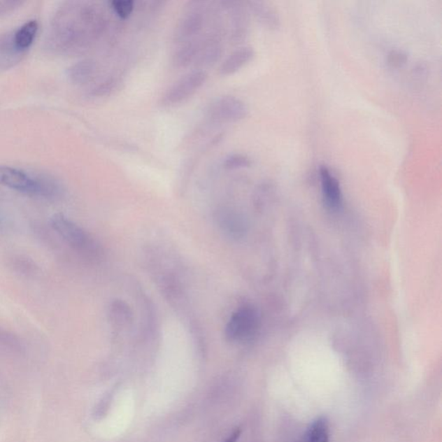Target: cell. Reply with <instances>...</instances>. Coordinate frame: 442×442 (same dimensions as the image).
<instances>
[{
  "label": "cell",
  "mask_w": 442,
  "mask_h": 442,
  "mask_svg": "<svg viewBox=\"0 0 442 442\" xmlns=\"http://www.w3.org/2000/svg\"><path fill=\"white\" fill-rule=\"evenodd\" d=\"M105 13L97 3L68 2L55 15L50 39L62 52H77L97 39L106 25Z\"/></svg>",
  "instance_id": "1"
},
{
  "label": "cell",
  "mask_w": 442,
  "mask_h": 442,
  "mask_svg": "<svg viewBox=\"0 0 442 442\" xmlns=\"http://www.w3.org/2000/svg\"><path fill=\"white\" fill-rule=\"evenodd\" d=\"M0 185L32 197H50L58 192L53 180L5 165H0Z\"/></svg>",
  "instance_id": "2"
},
{
  "label": "cell",
  "mask_w": 442,
  "mask_h": 442,
  "mask_svg": "<svg viewBox=\"0 0 442 442\" xmlns=\"http://www.w3.org/2000/svg\"><path fill=\"white\" fill-rule=\"evenodd\" d=\"M50 224L60 237L76 252L88 257L97 255L99 248L93 238L62 213H55L50 220Z\"/></svg>",
  "instance_id": "3"
},
{
  "label": "cell",
  "mask_w": 442,
  "mask_h": 442,
  "mask_svg": "<svg viewBox=\"0 0 442 442\" xmlns=\"http://www.w3.org/2000/svg\"><path fill=\"white\" fill-rule=\"evenodd\" d=\"M259 327L260 318L257 309L252 306H243L234 313L227 323V340L233 342H248L259 333Z\"/></svg>",
  "instance_id": "4"
},
{
  "label": "cell",
  "mask_w": 442,
  "mask_h": 442,
  "mask_svg": "<svg viewBox=\"0 0 442 442\" xmlns=\"http://www.w3.org/2000/svg\"><path fill=\"white\" fill-rule=\"evenodd\" d=\"M207 79L208 73L204 70L187 73L165 92L161 98L160 104L163 106H174L185 101L204 86Z\"/></svg>",
  "instance_id": "5"
},
{
  "label": "cell",
  "mask_w": 442,
  "mask_h": 442,
  "mask_svg": "<svg viewBox=\"0 0 442 442\" xmlns=\"http://www.w3.org/2000/svg\"><path fill=\"white\" fill-rule=\"evenodd\" d=\"M248 108L242 99L226 95L216 99L208 109V116L213 122L234 123L244 120Z\"/></svg>",
  "instance_id": "6"
},
{
  "label": "cell",
  "mask_w": 442,
  "mask_h": 442,
  "mask_svg": "<svg viewBox=\"0 0 442 442\" xmlns=\"http://www.w3.org/2000/svg\"><path fill=\"white\" fill-rule=\"evenodd\" d=\"M201 5V2L191 3L189 10L180 17L173 35L176 43L180 45L197 38L200 35L206 20L205 10Z\"/></svg>",
  "instance_id": "7"
},
{
  "label": "cell",
  "mask_w": 442,
  "mask_h": 442,
  "mask_svg": "<svg viewBox=\"0 0 442 442\" xmlns=\"http://www.w3.org/2000/svg\"><path fill=\"white\" fill-rule=\"evenodd\" d=\"M222 7L230 21V36L234 43L244 41L249 31L248 12L241 2L223 1Z\"/></svg>",
  "instance_id": "8"
},
{
  "label": "cell",
  "mask_w": 442,
  "mask_h": 442,
  "mask_svg": "<svg viewBox=\"0 0 442 442\" xmlns=\"http://www.w3.org/2000/svg\"><path fill=\"white\" fill-rule=\"evenodd\" d=\"M319 173L324 204L327 208L337 211L343 201L340 182L326 166H322Z\"/></svg>",
  "instance_id": "9"
},
{
  "label": "cell",
  "mask_w": 442,
  "mask_h": 442,
  "mask_svg": "<svg viewBox=\"0 0 442 442\" xmlns=\"http://www.w3.org/2000/svg\"><path fill=\"white\" fill-rule=\"evenodd\" d=\"M223 53V47L217 33H210L201 38L200 49L194 65L199 68L209 67L220 60Z\"/></svg>",
  "instance_id": "10"
},
{
  "label": "cell",
  "mask_w": 442,
  "mask_h": 442,
  "mask_svg": "<svg viewBox=\"0 0 442 442\" xmlns=\"http://www.w3.org/2000/svg\"><path fill=\"white\" fill-rule=\"evenodd\" d=\"M217 223L221 231L231 238L241 237L245 231V223L243 217L234 210L223 208L217 213Z\"/></svg>",
  "instance_id": "11"
},
{
  "label": "cell",
  "mask_w": 442,
  "mask_h": 442,
  "mask_svg": "<svg viewBox=\"0 0 442 442\" xmlns=\"http://www.w3.org/2000/svg\"><path fill=\"white\" fill-rule=\"evenodd\" d=\"M255 57V50L250 46H242L234 50L220 65V75L227 76L234 75Z\"/></svg>",
  "instance_id": "12"
},
{
  "label": "cell",
  "mask_w": 442,
  "mask_h": 442,
  "mask_svg": "<svg viewBox=\"0 0 442 442\" xmlns=\"http://www.w3.org/2000/svg\"><path fill=\"white\" fill-rule=\"evenodd\" d=\"M248 8L264 27L269 29H276L279 27L280 20L278 13L268 3L252 0L248 3Z\"/></svg>",
  "instance_id": "13"
},
{
  "label": "cell",
  "mask_w": 442,
  "mask_h": 442,
  "mask_svg": "<svg viewBox=\"0 0 442 442\" xmlns=\"http://www.w3.org/2000/svg\"><path fill=\"white\" fill-rule=\"evenodd\" d=\"M201 38L191 40L190 42L180 44L178 50L173 55V64L178 68L189 67L197 61L199 49H200Z\"/></svg>",
  "instance_id": "14"
},
{
  "label": "cell",
  "mask_w": 442,
  "mask_h": 442,
  "mask_svg": "<svg viewBox=\"0 0 442 442\" xmlns=\"http://www.w3.org/2000/svg\"><path fill=\"white\" fill-rule=\"evenodd\" d=\"M24 55L15 45L13 33L0 36V69L12 67Z\"/></svg>",
  "instance_id": "15"
},
{
  "label": "cell",
  "mask_w": 442,
  "mask_h": 442,
  "mask_svg": "<svg viewBox=\"0 0 442 442\" xmlns=\"http://www.w3.org/2000/svg\"><path fill=\"white\" fill-rule=\"evenodd\" d=\"M38 24L36 20H29L16 31L13 32V41L15 45L21 52L25 53L34 42L36 34H38Z\"/></svg>",
  "instance_id": "16"
},
{
  "label": "cell",
  "mask_w": 442,
  "mask_h": 442,
  "mask_svg": "<svg viewBox=\"0 0 442 442\" xmlns=\"http://www.w3.org/2000/svg\"><path fill=\"white\" fill-rule=\"evenodd\" d=\"M97 72V62L92 60H83L77 62L69 69V77L73 83L86 84L94 78Z\"/></svg>",
  "instance_id": "17"
},
{
  "label": "cell",
  "mask_w": 442,
  "mask_h": 442,
  "mask_svg": "<svg viewBox=\"0 0 442 442\" xmlns=\"http://www.w3.org/2000/svg\"><path fill=\"white\" fill-rule=\"evenodd\" d=\"M308 442H330L329 420L322 416L312 423L308 432Z\"/></svg>",
  "instance_id": "18"
},
{
  "label": "cell",
  "mask_w": 442,
  "mask_h": 442,
  "mask_svg": "<svg viewBox=\"0 0 442 442\" xmlns=\"http://www.w3.org/2000/svg\"><path fill=\"white\" fill-rule=\"evenodd\" d=\"M250 165H252L250 158L245 155L238 153L228 155L223 161L224 168L230 171L248 168Z\"/></svg>",
  "instance_id": "19"
},
{
  "label": "cell",
  "mask_w": 442,
  "mask_h": 442,
  "mask_svg": "<svg viewBox=\"0 0 442 442\" xmlns=\"http://www.w3.org/2000/svg\"><path fill=\"white\" fill-rule=\"evenodd\" d=\"M120 80L117 77H110L108 79L103 80L93 88L91 94L94 97H103L113 93L119 87Z\"/></svg>",
  "instance_id": "20"
},
{
  "label": "cell",
  "mask_w": 442,
  "mask_h": 442,
  "mask_svg": "<svg viewBox=\"0 0 442 442\" xmlns=\"http://www.w3.org/2000/svg\"><path fill=\"white\" fill-rule=\"evenodd\" d=\"M135 3L131 0H113L110 2V7L113 12L120 18H127L131 16L134 10Z\"/></svg>",
  "instance_id": "21"
},
{
  "label": "cell",
  "mask_w": 442,
  "mask_h": 442,
  "mask_svg": "<svg viewBox=\"0 0 442 442\" xmlns=\"http://www.w3.org/2000/svg\"><path fill=\"white\" fill-rule=\"evenodd\" d=\"M408 54L401 49H393L387 55V64L392 69L403 68L407 64Z\"/></svg>",
  "instance_id": "22"
},
{
  "label": "cell",
  "mask_w": 442,
  "mask_h": 442,
  "mask_svg": "<svg viewBox=\"0 0 442 442\" xmlns=\"http://www.w3.org/2000/svg\"><path fill=\"white\" fill-rule=\"evenodd\" d=\"M21 2H0V14L9 12V10H12L17 7V6L21 5Z\"/></svg>",
  "instance_id": "23"
},
{
  "label": "cell",
  "mask_w": 442,
  "mask_h": 442,
  "mask_svg": "<svg viewBox=\"0 0 442 442\" xmlns=\"http://www.w3.org/2000/svg\"><path fill=\"white\" fill-rule=\"evenodd\" d=\"M241 430L239 429H235L233 433L230 434V436L227 438L224 442H237L239 436H241Z\"/></svg>",
  "instance_id": "24"
}]
</instances>
